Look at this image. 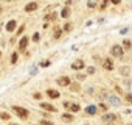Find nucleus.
I'll use <instances>...</instances> for the list:
<instances>
[{
	"label": "nucleus",
	"instance_id": "nucleus-1",
	"mask_svg": "<svg viewBox=\"0 0 132 125\" xmlns=\"http://www.w3.org/2000/svg\"><path fill=\"white\" fill-rule=\"evenodd\" d=\"M13 111H16V114L22 119H27L28 117V111L25 108H20V106H13Z\"/></svg>",
	"mask_w": 132,
	"mask_h": 125
},
{
	"label": "nucleus",
	"instance_id": "nucleus-2",
	"mask_svg": "<svg viewBox=\"0 0 132 125\" xmlns=\"http://www.w3.org/2000/svg\"><path fill=\"white\" fill-rule=\"evenodd\" d=\"M112 55L121 58V56H123V48H121L120 45H113V47H112Z\"/></svg>",
	"mask_w": 132,
	"mask_h": 125
},
{
	"label": "nucleus",
	"instance_id": "nucleus-3",
	"mask_svg": "<svg viewBox=\"0 0 132 125\" xmlns=\"http://www.w3.org/2000/svg\"><path fill=\"white\" fill-rule=\"evenodd\" d=\"M57 85L59 86H70V78L69 77H61L57 80Z\"/></svg>",
	"mask_w": 132,
	"mask_h": 125
},
{
	"label": "nucleus",
	"instance_id": "nucleus-4",
	"mask_svg": "<svg viewBox=\"0 0 132 125\" xmlns=\"http://www.w3.org/2000/svg\"><path fill=\"white\" fill-rule=\"evenodd\" d=\"M82 67H84V61H81V59L75 61L73 64H72V69H75V71H78V69H82Z\"/></svg>",
	"mask_w": 132,
	"mask_h": 125
},
{
	"label": "nucleus",
	"instance_id": "nucleus-5",
	"mask_svg": "<svg viewBox=\"0 0 132 125\" xmlns=\"http://www.w3.org/2000/svg\"><path fill=\"white\" fill-rule=\"evenodd\" d=\"M40 108H42V109H45V111H50V113L56 111V108H54L53 105H50V103H40Z\"/></svg>",
	"mask_w": 132,
	"mask_h": 125
},
{
	"label": "nucleus",
	"instance_id": "nucleus-6",
	"mask_svg": "<svg viewBox=\"0 0 132 125\" xmlns=\"http://www.w3.org/2000/svg\"><path fill=\"white\" fill-rule=\"evenodd\" d=\"M27 44H28V38L23 36V38L20 39V42H19V48H20V50H25V48H27Z\"/></svg>",
	"mask_w": 132,
	"mask_h": 125
},
{
	"label": "nucleus",
	"instance_id": "nucleus-7",
	"mask_svg": "<svg viewBox=\"0 0 132 125\" xmlns=\"http://www.w3.org/2000/svg\"><path fill=\"white\" fill-rule=\"evenodd\" d=\"M118 117L115 116V114H104L103 116V120H106V122H113V120H117Z\"/></svg>",
	"mask_w": 132,
	"mask_h": 125
},
{
	"label": "nucleus",
	"instance_id": "nucleus-8",
	"mask_svg": "<svg viewBox=\"0 0 132 125\" xmlns=\"http://www.w3.org/2000/svg\"><path fill=\"white\" fill-rule=\"evenodd\" d=\"M64 106H65V108H70L72 111H79V105H76V103H72V105H70L69 102H65Z\"/></svg>",
	"mask_w": 132,
	"mask_h": 125
},
{
	"label": "nucleus",
	"instance_id": "nucleus-9",
	"mask_svg": "<svg viewBox=\"0 0 132 125\" xmlns=\"http://www.w3.org/2000/svg\"><path fill=\"white\" fill-rule=\"evenodd\" d=\"M36 8H37V3H36V2H31V3H28V5L25 6V11L31 13V11H34Z\"/></svg>",
	"mask_w": 132,
	"mask_h": 125
},
{
	"label": "nucleus",
	"instance_id": "nucleus-10",
	"mask_svg": "<svg viewBox=\"0 0 132 125\" xmlns=\"http://www.w3.org/2000/svg\"><path fill=\"white\" fill-rule=\"evenodd\" d=\"M103 66H104V69H107V71H112V69H113V63H112L110 59H106V61L103 63Z\"/></svg>",
	"mask_w": 132,
	"mask_h": 125
},
{
	"label": "nucleus",
	"instance_id": "nucleus-11",
	"mask_svg": "<svg viewBox=\"0 0 132 125\" xmlns=\"http://www.w3.org/2000/svg\"><path fill=\"white\" fill-rule=\"evenodd\" d=\"M47 94H48V97H51V99H59V92L54 91V89H48Z\"/></svg>",
	"mask_w": 132,
	"mask_h": 125
},
{
	"label": "nucleus",
	"instance_id": "nucleus-12",
	"mask_svg": "<svg viewBox=\"0 0 132 125\" xmlns=\"http://www.w3.org/2000/svg\"><path fill=\"white\" fill-rule=\"evenodd\" d=\"M56 17H57V14H56V13H50V14H47V16H45V22H48V20H54Z\"/></svg>",
	"mask_w": 132,
	"mask_h": 125
},
{
	"label": "nucleus",
	"instance_id": "nucleus-13",
	"mask_svg": "<svg viewBox=\"0 0 132 125\" xmlns=\"http://www.w3.org/2000/svg\"><path fill=\"white\" fill-rule=\"evenodd\" d=\"M14 28H16V22H14V20H10V22L6 24V30H8V31H13Z\"/></svg>",
	"mask_w": 132,
	"mask_h": 125
},
{
	"label": "nucleus",
	"instance_id": "nucleus-14",
	"mask_svg": "<svg viewBox=\"0 0 132 125\" xmlns=\"http://www.w3.org/2000/svg\"><path fill=\"white\" fill-rule=\"evenodd\" d=\"M87 114H95L96 113V106H93V105H90V106H87Z\"/></svg>",
	"mask_w": 132,
	"mask_h": 125
},
{
	"label": "nucleus",
	"instance_id": "nucleus-15",
	"mask_svg": "<svg viewBox=\"0 0 132 125\" xmlns=\"http://www.w3.org/2000/svg\"><path fill=\"white\" fill-rule=\"evenodd\" d=\"M62 120H65V122H73V116L72 114H64L62 116Z\"/></svg>",
	"mask_w": 132,
	"mask_h": 125
},
{
	"label": "nucleus",
	"instance_id": "nucleus-16",
	"mask_svg": "<svg viewBox=\"0 0 132 125\" xmlns=\"http://www.w3.org/2000/svg\"><path fill=\"white\" fill-rule=\"evenodd\" d=\"M69 14H70V10H69V8H64V10H62V13H61V16H62V17H69Z\"/></svg>",
	"mask_w": 132,
	"mask_h": 125
},
{
	"label": "nucleus",
	"instance_id": "nucleus-17",
	"mask_svg": "<svg viewBox=\"0 0 132 125\" xmlns=\"http://www.w3.org/2000/svg\"><path fill=\"white\" fill-rule=\"evenodd\" d=\"M110 103H113V105H120V100H118L117 97L112 95V97H110Z\"/></svg>",
	"mask_w": 132,
	"mask_h": 125
},
{
	"label": "nucleus",
	"instance_id": "nucleus-18",
	"mask_svg": "<svg viewBox=\"0 0 132 125\" xmlns=\"http://www.w3.org/2000/svg\"><path fill=\"white\" fill-rule=\"evenodd\" d=\"M11 63H13V64H16V63H17V53H13L11 55Z\"/></svg>",
	"mask_w": 132,
	"mask_h": 125
},
{
	"label": "nucleus",
	"instance_id": "nucleus-19",
	"mask_svg": "<svg viewBox=\"0 0 132 125\" xmlns=\"http://www.w3.org/2000/svg\"><path fill=\"white\" fill-rule=\"evenodd\" d=\"M0 117H2L3 120H8V119H10V114H8V113H2V114H0Z\"/></svg>",
	"mask_w": 132,
	"mask_h": 125
},
{
	"label": "nucleus",
	"instance_id": "nucleus-20",
	"mask_svg": "<svg viewBox=\"0 0 132 125\" xmlns=\"http://www.w3.org/2000/svg\"><path fill=\"white\" fill-rule=\"evenodd\" d=\"M123 45H124V48H129V47H130V41H129V39H124Z\"/></svg>",
	"mask_w": 132,
	"mask_h": 125
},
{
	"label": "nucleus",
	"instance_id": "nucleus-21",
	"mask_svg": "<svg viewBox=\"0 0 132 125\" xmlns=\"http://www.w3.org/2000/svg\"><path fill=\"white\" fill-rule=\"evenodd\" d=\"M54 38H56V39H57V38H61V30H59V28H56V30H54Z\"/></svg>",
	"mask_w": 132,
	"mask_h": 125
},
{
	"label": "nucleus",
	"instance_id": "nucleus-22",
	"mask_svg": "<svg viewBox=\"0 0 132 125\" xmlns=\"http://www.w3.org/2000/svg\"><path fill=\"white\" fill-rule=\"evenodd\" d=\"M70 28H72L70 24H65V25H64V30H65V31H70Z\"/></svg>",
	"mask_w": 132,
	"mask_h": 125
},
{
	"label": "nucleus",
	"instance_id": "nucleus-23",
	"mask_svg": "<svg viewBox=\"0 0 132 125\" xmlns=\"http://www.w3.org/2000/svg\"><path fill=\"white\" fill-rule=\"evenodd\" d=\"M121 72H123V75H127V74H129V69H127V67H123Z\"/></svg>",
	"mask_w": 132,
	"mask_h": 125
},
{
	"label": "nucleus",
	"instance_id": "nucleus-24",
	"mask_svg": "<svg viewBox=\"0 0 132 125\" xmlns=\"http://www.w3.org/2000/svg\"><path fill=\"white\" fill-rule=\"evenodd\" d=\"M33 41H34V42H37V41H39V33H36V34L33 36Z\"/></svg>",
	"mask_w": 132,
	"mask_h": 125
},
{
	"label": "nucleus",
	"instance_id": "nucleus-25",
	"mask_svg": "<svg viewBox=\"0 0 132 125\" xmlns=\"http://www.w3.org/2000/svg\"><path fill=\"white\" fill-rule=\"evenodd\" d=\"M40 66H42V67H47V66H50V61H44Z\"/></svg>",
	"mask_w": 132,
	"mask_h": 125
},
{
	"label": "nucleus",
	"instance_id": "nucleus-26",
	"mask_svg": "<svg viewBox=\"0 0 132 125\" xmlns=\"http://www.w3.org/2000/svg\"><path fill=\"white\" fill-rule=\"evenodd\" d=\"M126 100H127V102H132V95H130V94H126Z\"/></svg>",
	"mask_w": 132,
	"mask_h": 125
},
{
	"label": "nucleus",
	"instance_id": "nucleus-27",
	"mask_svg": "<svg viewBox=\"0 0 132 125\" xmlns=\"http://www.w3.org/2000/svg\"><path fill=\"white\" fill-rule=\"evenodd\" d=\"M87 5H89V6H90V8H93V6H96V3H95V2H89V3H87Z\"/></svg>",
	"mask_w": 132,
	"mask_h": 125
},
{
	"label": "nucleus",
	"instance_id": "nucleus-28",
	"mask_svg": "<svg viewBox=\"0 0 132 125\" xmlns=\"http://www.w3.org/2000/svg\"><path fill=\"white\" fill-rule=\"evenodd\" d=\"M87 72H89V74H93V72H95V69H93V67H89V69H87Z\"/></svg>",
	"mask_w": 132,
	"mask_h": 125
},
{
	"label": "nucleus",
	"instance_id": "nucleus-29",
	"mask_svg": "<svg viewBox=\"0 0 132 125\" xmlns=\"http://www.w3.org/2000/svg\"><path fill=\"white\" fill-rule=\"evenodd\" d=\"M72 89H73V91H78L79 88H78V85H72Z\"/></svg>",
	"mask_w": 132,
	"mask_h": 125
},
{
	"label": "nucleus",
	"instance_id": "nucleus-30",
	"mask_svg": "<svg viewBox=\"0 0 132 125\" xmlns=\"http://www.w3.org/2000/svg\"><path fill=\"white\" fill-rule=\"evenodd\" d=\"M40 123H42V125H51V123H50V122H48V120H42V122H40Z\"/></svg>",
	"mask_w": 132,
	"mask_h": 125
},
{
	"label": "nucleus",
	"instance_id": "nucleus-31",
	"mask_svg": "<svg viewBox=\"0 0 132 125\" xmlns=\"http://www.w3.org/2000/svg\"><path fill=\"white\" fill-rule=\"evenodd\" d=\"M0 56H2V53H0Z\"/></svg>",
	"mask_w": 132,
	"mask_h": 125
},
{
	"label": "nucleus",
	"instance_id": "nucleus-32",
	"mask_svg": "<svg viewBox=\"0 0 132 125\" xmlns=\"http://www.w3.org/2000/svg\"><path fill=\"white\" fill-rule=\"evenodd\" d=\"M0 11H2V10H0Z\"/></svg>",
	"mask_w": 132,
	"mask_h": 125
}]
</instances>
